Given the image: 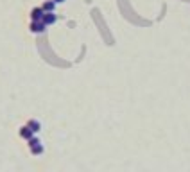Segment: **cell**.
<instances>
[{
    "label": "cell",
    "instance_id": "cell-1",
    "mask_svg": "<svg viewBox=\"0 0 190 172\" xmlns=\"http://www.w3.org/2000/svg\"><path fill=\"white\" fill-rule=\"evenodd\" d=\"M43 16H45V11H43L41 7H34V9L31 11V18H32V22H41Z\"/></svg>",
    "mask_w": 190,
    "mask_h": 172
},
{
    "label": "cell",
    "instance_id": "cell-2",
    "mask_svg": "<svg viewBox=\"0 0 190 172\" xmlns=\"http://www.w3.org/2000/svg\"><path fill=\"white\" fill-rule=\"evenodd\" d=\"M45 27H47V25H45L43 22H31V31H32V32H43Z\"/></svg>",
    "mask_w": 190,
    "mask_h": 172
},
{
    "label": "cell",
    "instance_id": "cell-3",
    "mask_svg": "<svg viewBox=\"0 0 190 172\" xmlns=\"http://www.w3.org/2000/svg\"><path fill=\"white\" fill-rule=\"evenodd\" d=\"M56 20H57V16L54 15V13H45V16H43V20H41V22H43L45 25H52Z\"/></svg>",
    "mask_w": 190,
    "mask_h": 172
},
{
    "label": "cell",
    "instance_id": "cell-4",
    "mask_svg": "<svg viewBox=\"0 0 190 172\" xmlns=\"http://www.w3.org/2000/svg\"><path fill=\"white\" fill-rule=\"evenodd\" d=\"M54 7H56V2H52V0H47V2L41 5V9H43L45 13H54Z\"/></svg>",
    "mask_w": 190,
    "mask_h": 172
},
{
    "label": "cell",
    "instance_id": "cell-5",
    "mask_svg": "<svg viewBox=\"0 0 190 172\" xmlns=\"http://www.w3.org/2000/svg\"><path fill=\"white\" fill-rule=\"evenodd\" d=\"M56 2H63V0H56Z\"/></svg>",
    "mask_w": 190,
    "mask_h": 172
}]
</instances>
